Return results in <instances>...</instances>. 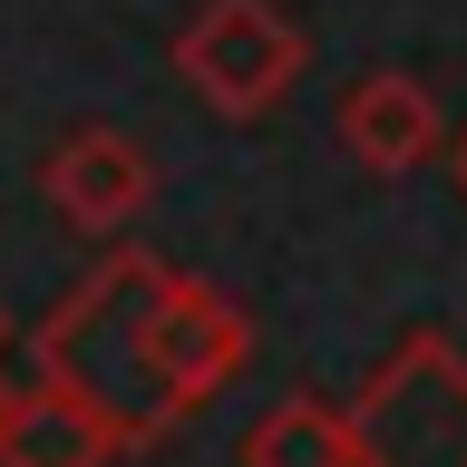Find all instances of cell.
Masks as SVG:
<instances>
[{
  "label": "cell",
  "mask_w": 467,
  "mask_h": 467,
  "mask_svg": "<svg viewBox=\"0 0 467 467\" xmlns=\"http://www.w3.org/2000/svg\"><path fill=\"white\" fill-rule=\"evenodd\" d=\"M302 58H312V39L292 29L283 0H204L195 20L175 29V78L195 88L214 117H234V127L283 108Z\"/></svg>",
  "instance_id": "3957f363"
},
{
  "label": "cell",
  "mask_w": 467,
  "mask_h": 467,
  "mask_svg": "<svg viewBox=\"0 0 467 467\" xmlns=\"http://www.w3.org/2000/svg\"><path fill=\"white\" fill-rule=\"evenodd\" d=\"M244 360H254V321H244V302L214 292V283H195V273H175L166 302H156V370H166L175 409L195 419Z\"/></svg>",
  "instance_id": "5b68a950"
},
{
  "label": "cell",
  "mask_w": 467,
  "mask_h": 467,
  "mask_svg": "<svg viewBox=\"0 0 467 467\" xmlns=\"http://www.w3.org/2000/svg\"><path fill=\"white\" fill-rule=\"evenodd\" d=\"M360 467H467V350L448 331L389 341L360 400H350Z\"/></svg>",
  "instance_id": "7a4b0ae2"
},
{
  "label": "cell",
  "mask_w": 467,
  "mask_h": 467,
  "mask_svg": "<svg viewBox=\"0 0 467 467\" xmlns=\"http://www.w3.org/2000/svg\"><path fill=\"white\" fill-rule=\"evenodd\" d=\"M0 350H10V312H0Z\"/></svg>",
  "instance_id": "30bf717a"
},
{
  "label": "cell",
  "mask_w": 467,
  "mask_h": 467,
  "mask_svg": "<svg viewBox=\"0 0 467 467\" xmlns=\"http://www.w3.org/2000/svg\"><path fill=\"white\" fill-rule=\"evenodd\" d=\"M0 409H10V379H0Z\"/></svg>",
  "instance_id": "8fae6325"
},
{
  "label": "cell",
  "mask_w": 467,
  "mask_h": 467,
  "mask_svg": "<svg viewBox=\"0 0 467 467\" xmlns=\"http://www.w3.org/2000/svg\"><path fill=\"white\" fill-rule=\"evenodd\" d=\"M438 137H448V117H438L429 78H409V68H370V78L341 88V156L360 175H389L400 185L409 166H429Z\"/></svg>",
  "instance_id": "8992f818"
},
{
  "label": "cell",
  "mask_w": 467,
  "mask_h": 467,
  "mask_svg": "<svg viewBox=\"0 0 467 467\" xmlns=\"http://www.w3.org/2000/svg\"><path fill=\"white\" fill-rule=\"evenodd\" d=\"M244 467H360V448H350V409L331 400H273L254 419V438H244Z\"/></svg>",
  "instance_id": "ba28073f"
},
{
  "label": "cell",
  "mask_w": 467,
  "mask_h": 467,
  "mask_svg": "<svg viewBox=\"0 0 467 467\" xmlns=\"http://www.w3.org/2000/svg\"><path fill=\"white\" fill-rule=\"evenodd\" d=\"M458 195H467V127H458Z\"/></svg>",
  "instance_id": "9c48e42d"
},
{
  "label": "cell",
  "mask_w": 467,
  "mask_h": 467,
  "mask_svg": "<svg viewBox=\"0 0 467 467\" xmlns=\"http://www.w3.org/2000/svg\"><path fill=\"white\" fill-rule=\"evenodd\" d=\"M117 458H127V438L78 389H58V379L10 389V409H0V467H117Z\"/></svg>",
  "instance_id": "52a82bcc"
},
{
  "label": "cell",
  "mask_w": 467,
  "mask_h": 467,
  "mask_svg": "<svg viewBox=\"0 0 467 467\" xmlns=\"http://www.w3.org/2000/svg\"><path fill=\"white\" fill-rule=\"evenodd\" d=\"M39 195L68 234H127L156 195V156H146L127 127H78V137L49 146V166H39Z\"/></svg>",
  "instance_id": "277c9868"
},
{
  "label": "cell",
  "mask_w": 467,
  "mask_h": 467,
  "mask_svg": "<svg viewBox=\"0 0 467 467\" xmlns=\"http://www.w3.org/2000/svg\"><path fill=\"white\" fill-rule=\"evenodd\" d=\"M166 263L146 254V244H117L78 292H58L49 321H39V379L58 389H78L98 419H108L127 448H156V438L185 429V409H175L166 370H156V302H166Z\"/></svg>",
  "instance_id": "6da1fadb"
}]
</instances>
